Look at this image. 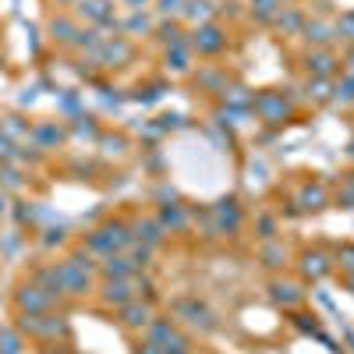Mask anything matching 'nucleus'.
Listing matches in <instances>:
<instances>
[{
  "instance_id": "cd10ccee",
  "label": "nucleus",
  "mask_w": 354,
  "mask_h": 354,
  "mask_svg": "<svg viewBox=\"0 0 354 354\" xmlns=\"http://www.w3.org/2000/svg\"><path fill=\"white\" fill-rule=\"evenodd\" d=\"M0 135H4L8 142H15V145H28V135H32V124H28V121H21L18 113H4V117H0Z\"/></svg>"
},
{
  "instance_id": "58836bf2",
  "label": "nucleus",
  "mask_w": 354,
  "mask_h": 354,
  "mask_svg": "<svg viewBox=\"0 0 354 354\" xmlns=\"http://www.w3.org/2000/svg\"><path fill=\"white\" fill-rule=\"evenodd\" d=\"M100 145H103V149H106V145H113L110 153H117V156H121V153L128 149V138H124L121 131H117V135H110V131H106V135H100Z\"/></svg>"
},
{
  "instance_id": "4c0bfd02",
  "label": "nucleus",
  "mask_w": 354,
  "mask_h": 354,
  "mask_svg": "<svg viewBox=\"0 0 354 354\" xmlns=\"http://www.w3.org/2000/svg\"><path fill=\"white\" fill-rule=\"evenodd\" d=\"M0 163H21V145L8 142L4 135H0Z\"/></svg>"
},
{
  "instance_id": "72a5a7b5",
  "label": "nucleus",
  "mask_w": 354,
  "mask_h": 354,
  "mask_svg": "<svg viewBox=\"0 0 354 354\" xmlns=\"http://www.w3.org/2000/svg\"><path fill=\"white\" fill-rule=\"evenodd\" d=\"M333 28H337V43L354 46V11H340L333 18Z\"/></svg>"
},
{
  "instance_id": "0eeeda50",
  "label": "nucleus",
  "mask_w": 354,
  "mask_h": 354,
  "mask_svg": "<svg viewBox=\"0 0 354 354\" xmlns=\"http://www.w3.org/2000/svg\"><path fill=\"white\" fill-rule=\"evenodd\" d=\"M142 337H145V340H153L163 354H192V351H195L192 333H188L177 319H167V315H156V319H153V326L145 330Z\"/></svg>"
},
{
  "instance_id": "37998d69",
  "label": "nucleus",
  "mask_w": 354,
  "mask_h": 354,
  "mask_svg": "<svg viewBox=\"0 0 354 354\" xmlns=\"http://www.w3.org/2000/svg\"><path fill=\"white\" fill-rule=\"evenodd\" d=\"M340 280H344V287H347V290L354 294V273H347V277H340Z\"/></svg>"
},
{
  "instance_id": "6e6552de",
  "label": "nucleus",
  "mask_w": 354,
  "mask_h": 354,
  "mask_svg": "<svg viewBox=\"0 0 354 354\" xmlns=\"http://www.w3.org/2000/svg\"><path fill=\"white\" fill-rule=\"evenodd\" d=\"M298 280L301 283H322L337 273V262H333V252L326 245H305L298 252Z\"/></svg>"
},
{
  "instance_id": "2f4dec72",
  "label": "nucleus",
  "mask_w": 354,
  "mask_h": 354,
  "mask_svg": "<svg viewBox=\"0 0 354 354\" xmlns=\"http://www.w3.org/2000/svg\"><path fill=\"white\" fill-rule=\"evenodd\" d=\"M337 78H308V100L312 103H333Z\"/></svg>"
},
{
  "instance_id": "4468645a",
  "label": "nucleus",
  "mask_w": 354,
  "mask_h": 354,
  "mask_svg": "<svg viewBox=\"0 0 354 354\" xmlns=\"http://www.w3.org/2000/svg\"><path fill=\"white\" fill-rule=\"evenodd\" d=\"M294 205H298V213H322L333 205V185H326L319 174L305 177L301 188L294 192Z\"/></svg>"
},
{
  "instance_id": "1a4fd4ad",
  "label": "nucleus",
  "mask_w": 354,
  "mask_h": 354,
  "mask_svg": "<svg viewBox=\"0 0 354 354\" xmlns=\"http://www.w3.org/2000/svg\"><path fill=\"white\" fill-rule=\"evenodd\" d=\"M188 46H192L195 57L216 61V57H223L227 46H230V32H227V25H220V21H205V25H198V28L188 32Z\"/></svg>"
},
{
  "instance_id": "c85d7f7f",
  "label": "nucleus",
  "mask_w": 354,
  "mask_h": 354,
  "mask_svg": "<svg viewBox=\"0 0 354 354\" xmlns=\"http://www.w3.org/2000/svg\"><path fill=\"white\" fill-rule=\"evenodd\" d=\"M333 205L337 209H354V170L340 174L333 185Z\"/></svg>"
},
{
  "instance_id": "423d86ee",
  "label": "nucleus",
  "mask_w": 354,
  "mask_h": 354,
  "mask_svg": "<svg viewBox=\"0 0 354 354\" xmlns=\"http://www.w3.org/2000/svg\"><path fill=\"white\" fill-rule=\"evenodd\" d=\"M252 113L259 117L262 124L280 128V124L294 121L298 106H294V96H290V93H283V88H262V93H255V96H252Z\"/></svg>"
},
{
  "instance_id": "39448f33",
  "label": "nucleus",
  "mask_w": 354,
  "mask_h": 354,
  "mask_svg": "<svg viewBox=\"0 0 354 354\" xmlns=\"http://www.w3.org/2000/svg\"><path fill=\"white\" fill-rule=\"evenodd\" d=\"M68 305L57 301L53 294H46L32 277H21L11 287V312L15 315H46V312H64Z\"/></svg>"
},
{
  "instance_id": "e433bc0d",
  "label": "nucleus",
  "mask_w": 354,
  "mask_h": 354,
  "mask_svg": "<svg viewBox=\"0 0 354 354\" xmlns=\"http://www.w3.org/2000/svg\"><path fill=\"white\" fill-rule=\"evenodd\" d=\"M181 8H185V0H153V15H156L160 21L181 18Z\"/></svg>"
},
{
  "instance_id": "f704fd0d",
  "label": "nucleus",
  "mask_w": 354,
  "mask_h": 354,
  "mask_svg": "<svg viewBox=\"0 0 354 354\" xmlns=\"http://www.w3.org/2000/svg\"><path fill=\"white\" fill-rule=\"evenodd\" d=\"M333 262H337V273H340V277L354 273V241L337 245V248H333Z\"/></svg>"
},
{
  "instance_id": "473e14b6",
  "label": "nucleus",
  "mask_w": 354,
  "mask_h": 354,
  "mask_svg": "<svg viewBox=\"0 0 354 354\" xmlns=\"http://www.w3.org/2000/svg\"><path fill=\"white\" fill-rule=\"evenodd\" d=\"M248 8H252V18L262 21V25H270L277 18V11L283 8V0H248Z\"/></svg>"
},
{
  "instance_id": "f257e3e1",
  "label": "nucleus",
  "mask_w": 354,
  "mask_h": 354,
  "mask_svg": "<svg viewBox=\"0 0 354 354\" xmlns=\"http://www.w3.org/2000/svg\"><path fill=\"white\" fill-rule=\"evenodd\" d=\"M57 266V280L68 301H88L100 287V259L88 255L82 245H75L71 252H64L61 259H53Z\"/></svg>"
},
{
  "instance_id": "2eb2a0df",
  "label": "nucleus",
  "mask_w": 354,
  "mask_h": 354,
  "mask_svg": "<svg viewBox=\"0 0 354 354\" xmlns=\"http://www.w3.org/2000/svg\"><path fill=\"white\" fill-rule=\"evenodd\" d=\"M308 283H301L298 277H287V273H277L270 283H266V290H270V301L283 312H294V308H301L308 301V294H305Z\"/></svg>"
},
{
  "instance_id": "f3484780",
  "label": "nucleus",
  "mask_w": 354,
  "mask_h": 354,
  "mask_svg": "<svg viewBox=\"0 0 354 354\" xmlns=\"http://www.w3.org/2000/svg\"><path fill=\"white\" fill-rule=\"evenodd\" d=\"M28 142H32V149L50 156V153H61L64 145L71 142V131L61 121H53V117H43V121H32V135H28Z\"/></svg>"
},
{
  "instance_id": "a19ab883",
  "label": "nucleus",
  "mask_w": 354,
  "mask_h": 354,
  "mask_svg": "<svg viewBox=\"0 0 354 354\" xmlns=\"http://www.w3.org/2000/svg\"><path fill=\"white\" fill-rule=\"evenodd\" d=\"M135 354H163L153 340H145V337H138V347H135Z\"/></svg>"
},
{
  "instance_id": "aec40b11",
  "label": "nucleus",
  "mask_w": 354,
  "mask_h": 354,
  "mask_svg": "<svg viewBox=\"0 0 354 354\" xmlns=\"http://www.w3.org/2000/svg\"><path fill=\"white\" fill-rule=\"evenodd\" d=\"M209 216L220 223V234H238L245 227V209L238 205V198H220L209 209Z\"/></svg>"
},
{
  "instance_id": "a878e982",
  "label": "nucleus",
  "mask_w": 354,
  "mask_h": 354,
  "mask_svg": "<svg viewBox=\"0 0 354 354\" xmlns=\"http://www.w3.org/2000/svg\"><path fill=\"white\" fill-rule=\"evenodd\" d=\"M259 259H262V266L266 270H287V262H290V248L280 241V238H266V245L259 248Z\"/></svg>"
},
{
  "instance_id": "b1692460",
  "label": "nucleus",
  "mask_w": 354,
  "mask_h": 354,
  "mask_svg": "<svg viewBox=\"0 0 354 354\" xmlns=\"http://www.w3.org/2000/svg\"><path fill=\"white\" fill-rule=\"evenodd\" d=\"M25 277H32V280H36V283L46 290V294H53L57 301L71 305V301L64 298V290H61V280H57V266H53V259H50V262H36V266H32V270H28Z\"/></svg>"
},
{
  "instance_id": "7ed1b4c3",
  "label": "nucleus",
  "mask_w": 354,
  "mask_h": 354,
  "mask_svg": "<svg viewBox=\"0 0 354 354\" xmlns=\"http://www.w3.org/2000/svg\"><path fill=\"white\" fill-rule=\"evenodd\" d=\"M135 245V234H131V223L124 216H106L103 223H96L93 230L85 234L82 248L96 259H106V255H117V252H128Z\"/></svg>"
},
{
  "instance_id": "6ab92c4d",
  "label": "nucleus",
  "mask_w": 354,
  "mask_h": 354,
  "mask_svg": "<svg viewBox=\"0 0 354 354\" xmlns=\"http://www.w3.org/2000/svg\"><path fill=\"white\" fill-rule=\"evenodd\" d=\"M301 39H305V46H337L333 18H326V15H308L305 25H301Z\"/></svg>"
},
{
  "instance_id": "f03ea898",
  "label": "nucleus",
  "mask_w": 354,
  "mask_h": 354,
  "mask_svg": "<svg viewBox=\"0 0 354 354\" xmlns=\"http://www.w3.org/2000/svg\"><path fill=\"white\" fill-rule=\"evenodd\" d=\"M15 330L32 344L36 351L50 354L53 347H75V333L64 312H46V315H15Z\"/></svg>"
},
{
  "instance_id": "a211bd4d",
  "label": "nucleus",
  "mask_w": 354,
  "mask_h": 354,
  "mask_svg": "<svg viewBox=\"0 0 354 354\" xmlns=\"http://www.w3.org/2000/svg\"><path fill=\"white\" fill-rule=\"evenodd\" d=\"M145 273V266L131 255V252H117L100 259V280H121V277H138Z\"/></svg>"
},
{
  "instance_id": "f8f14e48",
  "label": "nucleus",
  "mask_w": 354,
  "mask_h": 354,
  "mask_svg": "<svg viewBox=\"0 0 354 354\" xmlns=\"http://www.w3.org/2000/svg\"><path fill=\"white\" fill-rule=\"evenodd\" d=\"M174 319L181 322V326H188V330H198V333H213L220 322H216V312L205 305V301H198V298H177L174 301Z\"/></svg>"
},
{
  "instance_id": "dca6fc26",
  "label": "nucleus",
  "mask_w": 354,
  "mask_h": 354,
  "mask_svg": "<svg viewBox=\"0 0 354 354\" xmlns=\"http://www.w3.org/2000/svg\"><path fill=\"white\" fill-rule=\"evenodd\" d=\"M301 68L308 78H337L344 71V57L337 53V46H308L301 53Z\"/></svg>"
},
{
  "instance_id": "c756f323",
  "label": "nucleus",
  "mask_w": 354,
  "mask_h": 354,
  "mask_svg": "<svg viewBox=\"0 0 354 354\" xmlns=\"http://www.w3.org/2000/svg\"><path fill=\"white\" fill-rule=\"evenodd\" d=\"M156 220L163 223L167 234H177V230H185L188 227V213H185V205H163V209L156 213Z\"/></svg>"
},
{
  "instance_id": "412c9836",
  "label": "nucleus",
  "mask_w": 354,
  "mask_h": 354,
  "mask_svg": "<svg viewBox=\"0 0 354 354\" xmlns=\"http://www.w3.org/2000/svg\"><path fill=\"white\" fill-rule=\"evenodd\" d=\"M192 78L198 85V93H209V96L227 93V88H230V75H227L223 64H198V71Z\"/></svg>"
},
{
  "instance_id": "7c9ffc66",
  "label": "nucleus",
  "mask_w": 354,
  "mask_h": 354,
  "mask_svg": "<svg viewBox=\"0 0 354 354\" xmlns=\"http://www.w3.org/2000/svg\"><path fill=\"white\" fill-rule=\"evenodd\" d=\"M21 163H0V188L4 192H25V185L28 181H21V170H18Z\"/></svg>"
},
{
  "instance_id": "ea45409f",
  "label": "nucleus",
  "mask_w": 354,
  "mask_h": 354,
  "mask_svg": "<svg viewBox=\"0 0 354 354\" xmlns=\"http://www.w3.org/2000/svg\"><path fill=\"white\" fill-rule=\"evenodd\" d=\"M117 8H124V11H153V0H117Z\"/></svg>"
},
{
  "instance_id": "bb28decb",
  "label": "nucleus",
  "mask_w": 354,
  "mask_h": 354,
  "mask_svg": "<svg viewBox=\"0 0 354 354\" xmlns=\"http://www.w3.org/2000/svg\"><path fill=\"white\" fill-rule=\"evenodd\" d=\"M181 21L198 28L205 21H216V4L213 0H185V8H181Z\"/></svg>"
},
{
  "instance_id": "20e7f679",
  "label": "nucleus",
  "mask_w": 354,
  "mask_h": 354,
  "mask_svg": "<svg viewBox=\"0 0 354 354\" xmlns=\"http://www.w3.org/2000/svg\"><path fill=\"white\" fill-rule=\"evenodd\" d=\"M142 294H153L145 273H138V277H121V280H100V287H96L93 298H96V305H100L103 312H117V308H124L128 301L142 298Z\"/></svg>"
},
{
  "instance_id": "393cba45",
  "label": "nucleus",
  "mask_w": 354,
  "mask_h": 354,
  "mask_svg": "<svg viewBox=\"0 0 354 354\" xmlns=\"http://www.w3.org/2000/svg\"><path fill=\"white\" fill-rule=\"evenodd\" d=\"M305 11L301 8H294V4H283L280 11H277V18L270 21L273 28H277V32L280 36H301V25H305Z\"/></svg>"
},
{
  "instance_id": "c03bdc74",
  "label": "nucleus",
  "mask_w": 354,
  "mask_h": 354,
  "mask_svg": "<svg viewBox=\"0 0 354 354\" xmlns=\"http://www.w3.org/2000/svg\"><path fill=\"white\" fill-rule=\"evenodd\" d=\"M283 4H294V0H283Z\"/></svg>"
},
{
  "instance_id": "9d476101",
  "label": "nucleus",
  "mask_w": 354,
  "mask_h": 354,
  "mask_svg": "<svg viewBox=\"0 0 354 354\" xmlns=\"http://www.w3.org/2000/svg\"><path fill=\"white\" fill-rule=\"evenodd\" d=\"M113 315H117V326H121L124 333H131V337H142L145 330L153 326V319H156L160 312H156L153 294H142V298L128 301L124 308H117Z\"/></svg>"
},
{
  "instance_id": "79ce46f5",
  "label": "nucleus",
  "mask_w": 354,
  "mask_h": 354,
  "mask_svg": "<svg viewBox=\"0 0 354 354\" xmlns=\"http://www.w3.org/2000/svg\"><path fill=\"white\" fill-rule=\"evenodd\" d=\"M46 4H50V8H57V11H71V8L78 4V0H46Z\"/></svg>"
},
{
  "instance_id": "9b49d317",
  "label": "nucleus",
  "mask_w": 354,
  "mask_h": 354,
  "mask_svg": "<svg viewBox=\"0 0 354 354\" xmlns=\"http://www.w3.org/2000/svg\"><path fill=\"white\" fill-rule=\"evenodd\" d=\"M82 32H85V25H82L71 11H50V18H46V36H50V43H53L57 50L78 53Z\"/></svg>"
},
{
  "instance_id": "4be33fe9",
  "label": "nucleus",
  "mask_w": 354,
  "mask_h": 354,
  "mask_svg": "<svg viewBox=\"0 0 354 354\" xmlns=\"http://www.w3.org/2000/svg\"><path fill=\"white\" fill-rule=\"evenodd\" d=\"M131 234H135L138 245L153 248V252L167 245V230H163V223H160L156 216H138V220L131 223Z\"/></svg>"
},
{
  "instance_id": "ddd939ff",
  "label": "nucleus",
  "mask_w": 354,
  "mask_h": 354,
  "mask_svg": "<svg viewBox=\"0 0 354 354\" xmlns=\"http://www.w3.org/2000/svg\"><path fill=\"white\" fill-rule=\"evenodd\" d=\"M71 15L85 25V28H113L121 25V18H117V0H78V4L71 8Z\"/></svg>"
},
{
  "instance_id": "c9c22d12",
  "label": "nucleus",
  "mask_w": 354,
  "mask_h": 354,
  "mask_svg": "<svg viewBox=\"0 0 354 354\" xmlns=\"http://www.w3.org/2000/svg\"><path fill=\"white\" fill-rule=\"evenodd\" d=\"M21 347H25V337L15 330V322L8 330H0V354H21Z\"/></svg>"
},
{
  "instance_id": "5701e85b",
  "label": "nucleus",
  "mask_w": 354,
  "mask_h": 354,
  "mask_svg": "<svg viewBox=\"0 0 354 354\" xmlns=\"http://www.w3.org/2000/svg\"><path fill=\"white\" fill-rule=\"evenodd\" d=\"M156 25H160V18L153 11H128V18L117 25V32H124L128 39H138V36H153Z\"/></svg>"
}]
</instances>
